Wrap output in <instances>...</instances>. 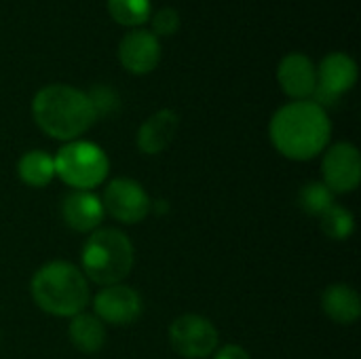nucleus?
I'll list each match as a JSON object with an SVG mask.
<instances>
[{
    "label": "nucleus",
    "instance_id": "412c9836",
    "mask_svg": "<svg viewBox=\"0 0 361 359\" xmlns=\"http://www.w3.org/2000/svg\"><path fill=\"white\" fill-rule=\"evenodd\" d=\"M87 97L91 102V108L95 112V118L114 116L121 108V95L110 85H93L87 91Z\"/></svg>",
    "mask_w": 361,
    "mask_h": 359
},
{
    "label": "nucleus",
    "instance_id": "f03ea898",
    "mask_svg": "<svg viewBox=\"0 0 361 359\" xmlns=\"http://www.w3.org/2000/svg\"><path fill=\"white\" fill-rule=\"evenodd\" d=\"M34 123L49 138L59 142L78 140L97 121L87 97L72 85H47L32 99Z\"/></svg>",
    "mask_w": 361,
    "mask_h": 359
},
{
    "label": "nucleus",
    "instance_id": "5701e85b",
    "mask_svg": "<svg viewBox=\"0 0 361 359\" xmlns=\"http://www.w3.org/2000/svg\"><path fill=\"white\" fill-rule=\"evenodd\" d=\"M214 359H252V358H250V353H247L243 347H239V345H226V347H222V349L216 353V358Z\"/></svg>",
    "mask_w": 361,
    "mask_h": 359
},
{
    "label": "nucleus",
    "instance_id": "39448f33",
    "mask_svg": "<svg viewBox=\"0 0 361 359\" xmlns=\"http://www.w3.org/2000/svg\"><path fill=\"white\" fill-rule=\"evenodd\" d=\"M53 161L55 176L72 190H91L104 184L110 171L108 154L97 144L87 140L66 142Z\"/></svg>",
    "mask_w": 361,
    "mask_h": 359
},
{
    "label": "nucleus",
    "instance_id": "ddd939ff",
    "mask_svg": "<svg viewBox=\"0 0 361 359\" xmlns=\"http://www.w3.org/2000/svg\"><path fill=\"white\" fill-rule=\"evenodd\" d=\"M104 205L102 199L91 190H70L61 203L63 222L78 233H93L104 222Z\"/></svg>",
    "mask_w": 361,
    "mask_h": 359
},
{
    "label": "nucleus",
    "instance_id": "4468645a",
    "mask_svg": "<svg viewBox=\"0 0 361 359\" xmlns=\"http://www.w3.org/2000/svg\"><path fill=\"white\" fill-rule=\"evenodd\" d=\"M178 125H180V116L173 110L163 108V110L154 112L137 129V135H135L137 148L144 154L163 152L173 142V138L178 133Z\"/></svg>",
    "mask_w": 361,
    "mask_h": 359
},
{
    "label": "nucleus",
    "instance_id": "2eb2a0df",
    "mask_svg": "<svg viewBox=\"0 0 361 359\" xmlns=\"http://www.w3.org/2000/svg\"><path fill=\"white\" fill-rule=\"evenodd\" d=\"M322 309L332 322H336L341 326H351L360 320L361 315L360 294L351 286L334 284L324 292Z\"/></svg>",
    "mask_w": 361,
    "mask_h": 359
},
{
    "label": "nucleus",
    "instance_id": "20e7f679",
    "mask_svg": "<svg viewBox=\"0 0 361 359\" xmlns=\"http://www.w3.org/2000/svg\"><path fill=\"white\" fill-rule=\"evenodd\" d=\"M135 250L131 239L118 229H97L82 245L80 264L87 281L102 288L121 284L133 269Z\"/></svg>",
    "mask_w": 361,
    "mask_h": 359
},
{
    "label": "nucleus",
    "instance_id": "423d86ee",
    "mask_svg": "<svg viewBox=\"0 0 361 359\" xmlns=\"http://www.w3.org/2000/svg\"><path fill=\"white\" fill-rule=\"evenodd\" d=\"M218 330L203 315H182L169 326V343L184 359L209 358L218 347Z\"/></svg>",
    "mask_w": 361,
    "mask_h": 359
},
{
    "label": "nucleus",
    "instance_id": "a211bd4d",
    "mask_svg": "<svg viewBox=\"0 0 361 359\" xmlns=\"http://www.w3.org/2000/svg\"><path fill=\"white\" fill-rule=\"evenodd\" d=\"M110 17L123 28H142L152 15L150 0H106Z\"/></svg>",
    "mask_w": 361,
    "mask_h": 359
},
{
    "label": "nucleus",
    "instance_id": "f8f14e48",
    "mask_svg": "<svg viewBox=\"0 0 361 359\" xmlns=\"http://www.w3.org/2000/svg\"><path fill=\"white\" fill-rule=\"evenodd\" d=\"M277 80L292 102L311 99L317 89V68L309 55L288 53L277 66Z\"/></svg>",
    "mask_w": 361,
    "mask_h": 359
},
{
    "label": "nucleus",
    "instance_id": "9b49d317",
    "mask_svg": "<svg viewBox=\"0 0 361 359\" xmlns=\"http://www.w3.org/2000/svg\"><path fill=\"white\" fill-rule=\"evenodd\" d=\"M118 61L131 74H150L161 61L159 38L144 28L129 30L118 42Z\"/></svg>",
    "mask_w": 361,
    "mask_h": 359
},
{
    "label": "nucleus",
    "instance_id": "aec40b11",
    "mask_svg": "<svg viewBox=\"0 0 361 359\" xmlns=\"http://www.w3.org/2000/svg\"><path fill=\"white\" fill-rule=\"evenodd\" d=\"M319 218H322V231H324V235L330 237V239H334V241H345V239H349L351 233H353V229H355L353 214H351L347 207L338 205V203H334V205H332L326 214H322Z\"/></svg>",
    "mask_w": 361,
    "mask_h": 359
},
{
    "label": "nucleus",
    "instance_id": "4be33fe9",
    "mask_svg": "<svg viewBox=\"0 0 361 359\" xmlns=\"http://www.w3.org/2000/svg\"><path fill=\"white\" fill-rule=\"evenodd\" d=\"M150 25H152V34L159 38V36H171V34H176L178 30H180V15H178V11L176 8H171V6H163V8H159V11H154L152 15H150Z\"/></svg>",
    "mask_w": 361,
    "mask_h": 359
},
{
    "label": "nucleus",
    "instance_id": "f3484780",
    "mask_svg": "<svg viewBox=\"0 0 361 359\" xmlns=\"http://www.w3.org/2000/svg\"><path fill=\"white\" fill-rule=\"evenodd\" d=\"M17 176L32 188H42L55 178V161L44 150H30L17 161Z\"/></svg>",
    "mask_w": 361,
    "mask_h": 359
},
{
    "label": "nucleus",
    "instance_id": "9d476101",
    "mask_svg": "<svg viewBox=\"0 0 361 359\" xmlns=\"http://www.w3.org/2000/svg\"><path fill=\"white\" fill-rule=\"evenodd\" d=\"M95 315L110 326H129L142 315L140 294L123 284L102 288L93 298Z\"/></svg>",
    "mask_w": 361,
    "mask_h": 359
},
{
    "label": "nucleus",
    "instance_id": "7ed1b4c3",
    "mask_svg": "<svg viewBox=\"0 0 361 359\" xmlns=\"http://www.w3.org/2000/svg\"><path fill=\"white\" fill-rule=\"evenodd\" d=\"M30 292L38 309L55 317H74L91 303L87 277L76 264L66 260L42 264L32 277Z\"/></svg>",
    "mask_w": 361,
    "mask_h": 359
},
{
    "label": "nucleus",
    "instance_id": "6e6552de",
    "mask_svg": "<svg viewBox=\"0 0 361 359\" xmlns=\"http://www.w3.org/2000/svg\"><path fill=\"white\" fill-rule=\"evenodd\" d=\"M324 184L336 193H353L361 180L360 150L351 142H338L330 146L322 161Z\"/></svg>",
    "mask_w": 361,
    "mask_h": 359
},
{
    "label": "nucleus",
    "instance_id": "6ab92c4d",
    "mask_svg": "<svg viewBox=\"0 0 361 359\" xmlns=\"http://www.w3.org/2000/svg\"><path fill=\"white\" fill-rule=\"evenodd\" d=\"M298 205L309 216H322L334 205V193L324 182L305 184L298 193Z\"/></svg>",
    "mask_w": 361,
    "mask_h": 359
},
{
    "label": "nucleus",
    "instance_id": "dca6fc26",
    "mask_svg": "<svg viewBox=\"0 0 361 359\" xmlns=\"http://www.w3.org/2000/svg\"><path fill=\"white\" fill-rule=\"evenodd\" d=\"M70 343L82 353H97L106 343V324L95 313H78L70 317L68 326Z\"/></svg>",
    "mask_w": 361,
    "mask_h": 359
},
{
    "label": "nucleus",
    "instance_id": "0eeeda50",
    "mask_svg": "<svg viewBox=\"0 0 361 359\" xmlns=\"http://www.w3.org/2000/svg\"><path fill=\"white\" fill-rule=\"evenodd\" d=\"M102 205L108 216H112L114 220H118L123 224H137L152 209V201H150L148 193L144 190V186L140 182H135L131 178L110 180L104 190Z\"/></svg>",
    "mask_w": 361,
    "mask_h": 359
},
{
    "label": "nucleus",
    "instance_id": "f257e3e1",
    "mask_svg": "<svg viewBox=\"0 0 361 359\" xmlns=\"http://www.w3.org/2000/svg\"><path fill=\"white\" fill-rule=\"evenodd\" d=\"M269 135L286 159L309 161L328 148L332 121L315 99L290 102L273 114Z\"/></svg>",
    "mask_w": 361,
    "mask_h": 359
},
{
    "label": "nucleus",
    "instance_id": "1a4fd4ad",
    "mask_svg": "<svg viewBox=\"0 0 361 359\" xmlns=\"http://www.w3.org/2000/svg\"><path fill=\"white\" fill-rule=\"evenodd\" d=\"M357 83V63L347 53H330L317 66V104L324 106L326 102H336L341 95L353 89Z\"/></svg>",
    "mask_w": 361,
    "mask_h": 359
}]
</instances>
